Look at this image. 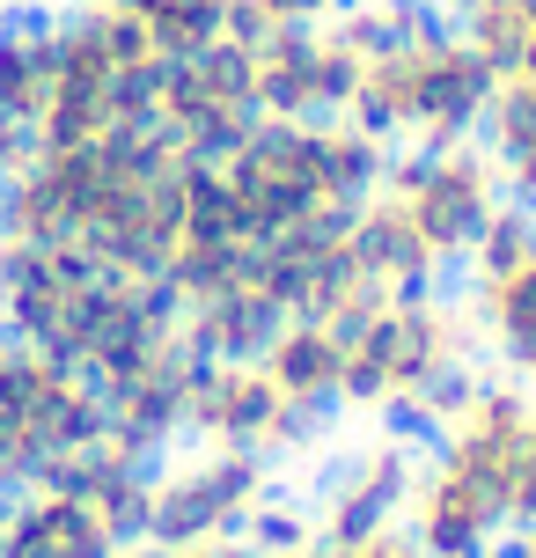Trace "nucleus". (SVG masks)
Returning <instances> with one entry per match:
<instances>
[{
	"mask_svg": "<svg viewBox=\"0 0 536 558\" xmlns=\"http://www.w3.org/2000/svg\"><path fill=\"white\" fill-rule=\"evenodd\" d=\"M192 155L162 125H133L82 147H29V162L0 184L8 243H66L103 272L162 279L184 221Z\"/></svg>",
	"mask_w": 536,
	"mask_h": 558,
	"instance_id": "f257e3e1",
	"label": "nucleus"
},
{
	"mask_svg": "<svg viewBox=\"0 0 536 558\" xmlns=\"http://www.w3.org/2000/svg\"><path fill=\"white\" fill-rule=\"evenodd\" d=\"M0 331L82 367L96 390L184 345V316L162 279L103 272L66 243H8L0 235Z\"/></svg>",
	"mask_w": 536,
	"mask_h": 558,
	"instance_id": "f03ea898",
	"label": "nucleus"
},
{
	"mask_svg": "<svg viewBox=\"0 0 536 558\" xmlns=\"http://www.w3.org/2000/svg\"><path fill=\"white\" fill-rule=\"evenodd\" d=\"M345 338V383L339 404L375 412L397 434H434L478 383V316L471 302H449L434 287L412 294H367L339 324Z\"/></svg>",
	"mask_w": 536,
	"mask_h": 558,
	"instance_id": "7ed1b4c3",
	"label": "nucleus"
},
{
	"mask_svg": "<svg viewBox=\"0 0 536 558\" xmlns=\"http://www.w3.org/2000/svg\"><path fill=\"white\" fill-rule=\"evenodd\" d=\"M214 169L243 235L272 243L316 221H353V206L382 184L390 147L353 118H257Z\"/></svg>",
	"mask_w": 536,
	"mask_h": 558,
	"instance_id": "20e7f679",
	"label": "nucleus"
},
{
	"mask_svg": "<svg viewBox=\"0 0 536 558\" xmlns=\"http://www.w3.org/2000/svg\"><path fill=\"white\" fill-rule=\"evenodd\" d=\"M162 45L147 37L125 8L74 0L52 15V96L29 125L37 147H82L133 125H155V82H162Z\"/></svg>",
	"mask_w": 536,
	"mask_h": 558,
	"instance_id": "39448f33",
	"label": "nucleus"
},
{
	"mask_svg": "<svg viewBox=\"0 0 536 558\" xmlns=\"http://www.w3.org/2000/svg\"><path fill=\"white\" fill-rule=\"evenodd\" d=\"M485 104H492V66L471 52V37L426 15L419 29H404L397 45L361 59V82L345 118L375 133L382 147H455L478 140Z\"/></svg>",
	"mask_w": 536,
	"mask_h": 558,
	"instance_id": "423d86ee",
	"label": "nucleus"
},
{
	"mask_svg": "<svg viewBox=\"0 0 536 558\" xmlns=\"http://www.w3.org/2000/svg\"><path fill=\"white\" fill-rule=\"evenodd\" d=\"M382 192L412 214V228L426 235L434 265L449 272L471 257V243L485 235V221L508 206V184H500V162L485 155L478 140H455V147H412V155H390L382 169Z\"/></svg>",
	"mask_w": 536,
	"mask_h": 558,
	"instance_id": "0eeeda50",
	"label": "nucleus"
},
{
	"mask_svg": "<svg viewBox=\"0 0 536 558\" xmlns=\"http://www.w3.org/2000/svg\"><path fill=\"white\" fill-rule=\"evenodd\" d=\"M272 500V463L251 448H198L176 463H155L147 493V544H214L251 536L257 507Z\"/></svg>",
	"mask_w": 536,
	"mask_h": 558,
	"instance_id": "6e6552de",
	"label": "nucleus"
},
{
	"mask_svg": "<svg viewBox=\"0 0 536 558\" xmlns=\"http://www.w3.org/2000/svg\"><path fill=\"white\" fill-rule=\"evenodd\" d=\"M155 125H162L192 162H221L228 147L257 125L251 45L214 37V45L170 59V66H162V82H155Z\"/></svg>",
	"mask_w": 536,
	"mask_h": 558,
	"instance_id": "1a4fd4ad",
	"label": "nucleus"
},
{
	"mask_svg": "<svg viewBox=\"0 0 536 558\" xmlns=\"http://www.w3.org/2000/svg\"><path fill=\"white\" fill-rule=\"evenodd\" d=\"M184 434L198 448H251V456H294L324 434V418L287 404L280 383L257 361H198L192 397H184Z\"/></svg>",
	"mask_w": 536,
	"mask_h": 558,
	"instance_id": "9d476101",
	"label": "nucleus"
},
{
	"mask_svg": "<svg viewBox=\"0 0 536 558\" xmlns=\"http://www.w3.org/2000/svg\"><path fill=\"white\" fill-rule=\"evenodd\" d=\"M529 418H536V397L522 390V383H471L463 404L434 426V456H426V463L455 471L463 485H478L500 514H514V477H522Z\"/></svg>",
	"mask_w": 536,
	"mask_h": 558,
	"instance_id": "9b49d317",
	"label": "nucleus"
},
{
	"mask_svg": "<svg viewBox=\"0 0 536 558\" xmlns=\"http://www.w3.org/2000/svg\"><path fill=\"white\" fill-rule=\"evenodd\" d=\"M251 74H257V118H345L361 59L345 52V37L331 23H316L257 37Z\"/></svg>",
	"mask_w": 536,
	"mask_h": 558,
	"instance_id": "f8f14e48",
	"label": "nucleus"
},
{
	"mask_svg": "<svg viewBox=\"0 0 536 558\" xmlns=\"http://www.w3.org/2000/svg\"><path fill=\"white\" fill-rule=\"evenodd\" d=\"M412 485H419V448L412 434H375L345 456L331 485H324V500H316V536H331V544H367L375 530H397L404 522V507H412Z\"/></svg>",
	"mask_w": 536,
	"mask_h": 558,
	"instance_id": "ddd939ff",
	"label": "nucleus"
},
{
	"mask_svg": "<svg viewBox=\"0 0 536 558\" xmlns=\"http://www.w3.org/2000/svg\"><path fill=\"white\" fill-rule=\"evenodd\" d=\"M192 375H198L192 338H184V345H170L162 361L118 375L111 390H103V418H111L103 434H111V441H125L133 456H147V463H162V456H170V441H184V397H192Z\"/></svg>",
	"mask_w": 536,
	"mask_h": 558,
	"instance_id": "4468645a",
	"label": "nucleus"
},
{
	"mask_svg": "<svg viewBox=\"0 0 536 558\" xmlns=\"http://www.w3.org/2000/svg\"><path fill=\"white\" fill-rule=\"evenodd\" d=\"M37 485H59V493H74V500L103 522V530L118 536V544H141L147 536V493H155V463L147 456H133L125 441H88L74 448L66 463H52V471L37 477Z\"/></svg>",
	"mask_w": 536,
	"mask_h": 558,
	"instance_id": "2eb2a0df",
	"label": "nucleus"
},
{
	"mask_svg": "<svg viewBox=\"0 0 536 558\" xmlns=\"http://www.w3.org/2000/svg\"><path fill=\"white\" fill-rule=\"evenodd\" d=\"M404 530H412V544L426 558H485V551H500L508 514L485 500L478 485H463L455 471L419 456V485H412V507H404Z\"/></svg>",
	"mask_w": 536,
	"mask_h": 558,
	"instance_id": "dca6fc26",
	"label": "nucleus"
},
{
	"mask_svg": "<svg viewBox=\"0 0 536 558\" xmlns=\"http://www.w3.org/2000/svg\"><path fill=\"white\" fill-rule=\"evenodd\" d=\"M0 558H118V536L59 485H23L0 500Z\"/></svg>",
	"mask_w": 536,
	"mask_h": 558,
	"instance_id": "f3484780",
	"label": "nucleus"
},
{
	"mask_svg": "<svg viewBox=\"0 0 536 558\" xmlns=\"http://www.w3.org/2000/svg\"><path fill=\"white\" fill-rule=\"evenodd\" d=\"M257 367L280 383L287 404H302V412L331 418L339 412V383H345V338L339 324H316V316H287L272 345L257 353Z\"/></svg>",
	"mask_w": 536,
	"mask_h": 558,
	"instance_id": "a211bd4d",
	"label": "nucleus"
},
{
	"mask_svg": "<svg viewBox=\"0 0 536 558\" xmlns=\"http://www.w3.org/2000/svg\"><path fill=\"white\" fill-rule=\"evenodd\" d=\"M345 235H353V257H361V272L375 279V294H412V287H434V279H441L426 235L412 228V214H404L382 184L353 206V228H345Z\"/></svg>",
	"mask_w": 536,
	"mask_h": 558,
	"instance_id": "6ab92c4d",
	"label": "nucleus"
},
{
	"mask_svg": "<svg viewBox=\"0 0 536 558\" xmlns=\"http://www.w3.org/2000/svg\"><path fill=\"white\" fill-rule=\"evenodd\" d=\"M485 155L500 162L514 206H536V52L514 59L508 74H492V104H485Z\"/></svg>",
	"mask_w": 536,
	"mask_h": 558,
	"instance_id": "aec40b11",
	"label": "nucleus"
},
{
	"mask_svg": "<svg viewBox=\"0 0 536 558\" xmlns=\"http://www.w3.org/2000/svg\"><path fill=\"white\" fill-rule=\"evenodd\" d=\"M471 316H478V345H492V361L514 383H536V257L492 279H471Z\"/></svg>",
	"mask_w": 536,
	"mask_h": 558,
	"instance_id": "412c9836",
	"label": "nucleus"
},
{
	"mask_svg": "<svg viewBox=\"0 0 536 558\" xmlns=\"http://www.w3.org/2000/svg\"><path fill=\"white\" fill-rule=\"evenodd\" d=\"M52 96V15H0V118L37 125Z\"/></svg>",
	"mask_w": 536,
	"mask_h": 558,
	"instance_id": "4be33fe9",
	"label": "nucleus"
},
{
	"mask_svg": "<svg viewBox=\"0 0 536 558\" xmlns=\"http://www.w3.org/2000/svg\"><path fill=\"white\" fill-rule=\"evenodd\" d=\"M103 8H125L162 45V59H184L198 45L228 37V0H103Z\"/></svg>",
	"mask_w": 536,
	"mask_h": 558,
	"instance_id": "5701e85b",
	"label": "nucleus"
},
{
	"mask_svg": "<svg viewBox=\"0 0 536 558\" xmlns=\"http://www.w3.org/2000/svg\"><path fill=\"white\" fill-rule=\"evenodd\" d=\"M455 29L471 37V52L492 66V74H508L514 59L536 52V0H471Z\"/></svg>",
	"mask_w": 536,
	"mask_h": 558,
	"instance_id": "b1692460",
	"label": "nucleus"
},
{
	"mask_svg": "<svg viewBox=\"0 0 536 558\" xmlns=\"http://www.w3.org/2000/svg\"><path fill=\"white\" fill-rule=\"evenodd\" d=\"M331 8L339 0H228V37L257 45L272 29H316V23H331Z\"/></svg>",
	"mask_w": 536,
	"mask_h": 558,
	"instance_id": "393cba45",
	"label": "nucleus"
},
{
	"mask_svg": "<svg viewBox=\"0 0 536 558\" xmlns=\"http://www.w3.org/2000/svg\"><path fill=\"white\" fill-rule=\"evenodd\" d=\"M118 558H265L251 536H214V544H118Z\"/></svg>",
	"mask_w": 536,
	"mask_h": 558,
	"instance_id": "a878e982",
	"label": "nucleus"
},
{
	"mask_svg": "<svg viewBox=\"0 0 536 558\" xmlns=\"http://www.w3.org/2000/svg\"><path fill=\"white\" fill-rule=\"evenodd\" d=\"M309 536H316L309 514H287V507H272V500L257 507V522H251V544H257V551H294V544H309Z\"/></svg>",
	"mask_w": 536,
	"mask_h": 558,
	"instance_id": "bb28decb",
	"label": "nucleus"
},
{
	"mask_svg": "<svg viewBox=\"0 0 536 558\" xmlns=\"http://www.w3.org/2000/svg\"><path fill=\"white\" fill-rule=\"evenodd\" d=\"M514 530H536V418H529V448H522V477H514Z\"/></svg>",
	"mask_w": 536,
	"mask_h": 558,
	"instance_id": "cd10ccee",
	"label": "nucleus"
},
{
	"mask_svg": "<svg viewBox=\"0 0 536 558\" xmlns=\"http://www.w3.org/2000/svg\"><path fill=\"white\" fill-rule=\"evenodd\" d=\"M29 147H37V140H29V125L0 118V184H8V177H15V169L29 162Z\"/></svg>",
	"mask_w": 536,
	"mask_h": 558,
	"instance_id": "c85d7f7f",
	"label": "nucleus"
},
{
	"mask_svg": "<svg viewBox=\"0 0 536 558\" xmlns=\"http://www.w3.org/2000/svg\"><path fill=\"white\" fill-rule=\"evenodd\" d=\"M265 558H353V544H331V536H309L294 551H265Z\"/></svg>",
	"mask_w": 536,
	"mask_h": 558,
	"instance_id": "c756f323",
	"label": "nucleus"
},
{
	"mask_svg": "<svg viewBox=\"0 0 536 558\" xmlns=\"http://www.w3.org/2000/svg\"><path fill=\"white\" fill-rule=\"evenodd\" d=\"M419 8H434V15H463L471 0H419Z\"/></svg>",
	"mask_w": 536,
	"mask_h": 558,
	"instance_id": "7c9ffc66",
	"label": "nucleus"
},
{
	"mask_svg": "<svg viewBox=\"0 0 536 558\" xmlns=\"http://www.w3.org/2000/svg\"><path fill=\"white\" fill-rule=\"evenodd\" d=\"M485 558H514V551H485Z\"/></svg>",
	"mask_w": 536,
	"mask_h": 558,
	"instance_id": "2f4dec72",
	"label": "nucleus"
}]
</instances>
